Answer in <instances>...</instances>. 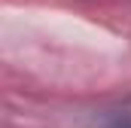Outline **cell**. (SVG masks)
I'll list each match as a JSON object with an SVG mask.
<instances>
[{"label":"cell","mask_w":131,"mask_h":128,"mask_svg":"<svg viewBox=\"0 0 131 128\" xmlns=\"http://www.w3.org/2000/svg\"><path fill=\"white\" fill-rule=\"evenodd\" d=\"M104 128H131V113H113Z\"/></svg>","instance_id":"cell-1"}]
</instances>
